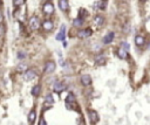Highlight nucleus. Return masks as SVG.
<instances>
[{"label": "nucleus", "mask_w": 150, "mask_h": 125, "mask_svg": "<svg viewBox=\"0 0 150 125\" xmlns=\"http://www.w3.org/2000/svg\"><path fill=\"white\" fill-rule=\"evenodd\" d=\"M29 27L32 30H35L40 27V20L38 16H33L31 20H29Z\"/></svg>", "instance_id": "nucleus-1"}, {"label": "nucleus", "mask_w": 150, "mask_h": 125, "mask_svg": "<svg viewBox=\"0 0 150 125\" xmlns=\"http://www.w3.org/2000/svg\"><path fill=\"white\" fill-rule=\"evenodd\" d=\"M92 29L90 28H86V29H82V30H80L79 32V34H77V36L80 37V39H85V37H88V36H90L92 35Z\"/></svg>", "instance_id": "nucleus-2"}, {"label": "nucleus", "mask_w": 150, "mask_h": 125, "mask_svg": "<svg viewBox=\"0 0 150 125\" xmlns=\"http://www.w3.org/2000/svg\"><path fill=\"white\" fill-rule=\"evenodd\" d=\"M43 11H45V13H47V14H52V13L54 12V6H53V4L49 2V1H46L45 5H43Z\"/></svg>", "instance_id": "nucleus-3"}, {"label": "nucleus", "mask_w": 150, "mask_h": 125, "mask_svg": "<svg viewBox=\"0 0 150 125\" xmlns=\"http://www.w3.org/2000/svg\"><path fill=\"white\" fill-rule=\"evenodd\" d=\"M35 76H36V73H35L34 70H32V69L27 70V71L23 74V78H25L26 81H31V80H33Z\"/></svg>", "instance_id": "nucleus-4"}, {"label": "nucleus", "mask_w": 150, "mask_h": 125, "mask_svg": "<svg viewBox=\"0 0 150 125\" xmlns=\"http://www.w3.org/2000/svg\"><path fill=\"white\" fill-rule=\"evenodd\" d=\"M55 70V63L53 62V61H48L47 63H46V66H45V71L46 73H53Z\"/></svg>", "instance_id": "nucleus-5"}, {"label": "nucleus", "mask_w": 150, "mask_h": 125, "mask_svg": "<svg viewBox=\"0 0 150 125\" xmlns=\"http://www.w3.org/2000/svg\"><path fill=\"white\" fill-rule=\"evenodd\" d=\"M65 36H66V26L62 25L61 30H60L59 34L56 35V40H58V41H63V40H65Z\"/></svg>", "instance_id": "nucleus-6"}, {"label": "nucleus", "mask_w": 150, "mask_h": 125, "mask_svg": "<svg viewBox=\"0 0 150 125\" xmlns=\"http://www.w3.org/2000/svg\"><path fill=\"white\" fill-rule=\"evenodd\" d=\"M88 114H89V118H90L92 123H96V122H99V114H97L96 111H94V110H89Z\"/></svg>", "instance_id": "nucleus-7"}, {"label": "nucleus", "mask_w": 150, "mask_h": 125, "mask_svg": "<svg viewBox=\"0 0 150 125\" xmlns=\"http://www.w3.org/2000/svg\"><path fill=\"white\" fill-rule=\"evenodd\" d=\"M81 82H82V84H83L85 87H88V85L92 83V78H90L89 75H82V76H81Z\"/></svg>", "instance_id": "nucleus-8"}, {"label": "nucleus", "mask_w": 150, "mask_h": 125, "mask_svg": "<svg viewBox=\"0 0 150 125\" xmlns=\"http://www.w3.org/2000/svg\"><path fill=\"white\" fill-rule=\"evenodd\" d=\"M42 28H43L45 30H50V29L53 28V22H52L50 20H45V21L42 22Z\"/></svg>", "instance_id": "nucleus-9"}, {"label": "nucleus", "mask_w": 150, "mask_h": 125, "mask_svg": "<svg viewBox=\"0 0 150 125\" xmlns=\"http://www.w3.org/2000/svg\"><path fill=\"white\" fill-rule=\"evenodd\" d=\"M113 40H114V33H113V32H109V33H108V34L103 37V42H104V43H107V44H108V43H110Z\"/></svg>", "instance_id": "nucleus-10"}, {"label": "nucleus", "mask_w": 150, "mask_h": 125, "mask_svg": "<svg viewBox=\"0 0 150 125\" xmlns=\"http://www.w3.org/2000/svg\"><path fill=\"white\" fill-rule=\"evenodd\" d=\"M68 0H59V7L61 11H67L68 9Z\"/></svg>", "instance_id": "nucleus-11"}, {"label": "nucleus", "mask_w": 150, "mask_h": 125, "mask_svg": "<svg viewBox=\"0 0 150 125\" xmlns=\"http://www.w3.org/2000/svg\"><path fill=\"white\" fill-rule=\"evenodd\" d=\"M144 42H146V39H144L142 35H137V36L135 37V43H136L137 46H143Z\"/></svg>", "instance_id": "nucleus-12"}, {"label": "nucleus", "mask_w": 150, "mask_h": 125, "mask_svg": "<svg viewBox=\"0 0 150 125\" xmlns=\"http://www.w3.org/2000/svg\"><path fill=\"white\" fill-rule=\"evenodd\" d=\"M65 89H66V87H65V84H63V83H60V82H58V83H55V85H54V90H55L56 92L63 91Z\"/></svg>", "instance_id": "nucleus-13"}, {"label": "nucleus", "mask_w": 150, "mask_h": 125, "mask_svg": "<svg viewBox=\"0 0 150 125\" xmlns=\"http://www.w3.org/2000/svg\"><path fill=\"white\" fill-rule=\"evenodd\" d=\"M40 91H41V87L39 84H36V85H34L32 88V95L33 96H39L40 95Z\"/></svg>", "instance_id": "nucleus-14"}, {"label": "nucleus", "mask_w": 150, "mask_h": 125, "mask_svg": "<svg viewBox=\"0 0 150 125\" xmlns=\"http://www.w3.org/2000/svg\"><path fill=\"white\" fill-rule=\"evenodd\" d=\"M45 101H46V102H45V104H46V108L50 107V105L54 103V99H53V96H52V95H47Z\"/></svg>", "instance_id": "nucleus-15"}, {"label": "nucleus", "mask_w": 150, "mask_h": 125, "mask_svg": "<svg viewBox=\"0 0 150 125\" xmlns=\"http://www.w3.org/2000/svg\"><path fill=\"white\" fill-rule=\"evenodd\" d=\"M103 22H104V18H103L102 15H96V16H95V23H96L97 26H102Z\"/></svg>", "instance_id": "nucleus-16"}, {"label": "nucleus", "mask_w": 150, "mask_h": 125, "mask_svg": "<svg viewBox=\"0 0 150 125\" xmlns=\"http://www.w3.org/2000/svg\"><path fill=\"white\" fill-rule=\"evenodd\" d=\"M35 118H36V114H35L34 110H32V111L29 112V115H28V122H29V123H33V122L35 121Z\"/></svg>", "instance_id": "nucleus-17"}, {"label": "nucleus", "mask_w": 150, "mask_h": 125, "mask_svg": "<svg viewBox=\"0 0 150 125\" xmlns=\"http://www.w3.org/2000/svg\"><path fill=\"white\" fill-rule=\"evenodd\" d=\"M117 55H119L121 59H126V57H127V51H126L124 49H122V48H119V49H117Z\"/></svg>", "instance_id": "nucleus-18"}, {"label": "nucleus", "mask_w": 150, "mask_h": 125, "mask_svg": "<svg viewBox=\"0 0 150 125\" xmlns=\"http://www.w3.org/2000/svg\"><path fill=\"white\" fill-rule=\"evenodd\" d=\"M73 23H74V26H75V27H81V26H82V23H83L82 18H77V19H75V20L73 21Z\"/></svg>", "instance_id": "nucleus-19"}, {"label": "nucleus", "mask_w": 150, "mask_h": 125, "mask_svg": "<svg viewBox=\"0 0 150 125\" xmlns=\"http://www.w3.org/2000/svg\"><path fill=\"white\" fill-rule=\"evenodd\" d=\"M96 63H97L99 66L104 64V63H106V57H104V56H100V57H97V59H96Z\"/></svg>", "instance_id": "nucleus-20"}, {"label": "nucleus", "mask_w": 150, "mask_h": 125, "mask_svg": "<svg viewBox=\"0 0 150 125\" xmlns=\"http://www.w3.org/2000/svg\"><path fill=\"white\" fill-rule=\"evenodd\" d=\"M66 102L67 103H75V97H74V95H72V94H69L68 96H67V98H66Z\"/></svg>", "instance_id": "nucleus-21"}, {"label": "nucleus", "mask_w": 150, "mask_h": 125, "mask_svg": "<svg viewBox=\"0 0 150 125\" xmlns=\"http://www.w3.org/2000/svg\"><path fill=\"white\" fill-rule=\"evenodd\" d=\"M129 47H130V46H129V43H128V42H122V43H121V48H122V49H124L126 51L129 49Z\"/></svg>", "instance_id": "nucleus-22"}, {"label": "nucleus", "mask_w": 150, "mask_h": 125, "mask_svg": "<svg viewBox=\"0 0 150 125\" xmlns=\"http://www.w3.org/2000/svg\"><path fill=\"white\" fill-rule=\"evenodd\" d=\"M22 2H23V0H14V1H13V5H14L15 7H19V6L22 5Z\"/></svg>", "instance_id": "nucleus-23"}, {"label": "nucleus", "mask_w": 150, "mask_h": 125, "mask_svg": "<svg viewBox=\"0 0 150 125\" xmlns=\"http://www.w3.org/2000/svg\"><path fill=\"white\" fill-rule=\"evenodd\" d=\"M16 70H18V71H23V70H26V64H19L18 68H16Z\"/></svg>", "instance_id": "nucleus-24"}, {"label": "nucleus", "mask_w": 150, "mask_h": 125, "mask_svg": "<svg viewBox=\"0 0 150 125\" xmlns=\"http://www.w3.org/2000/svg\"><path fill=\"white\" fill-rule=\"evenodd\" d=\"M25 56H26V53H23V51H19V53H18V59H19V60L25 59Z\"/></svg>", "instance_id": "nucleus-25"}, {"label": "nucleus", "mask_w": 150, "mask_h": 125, "mask_svg": "<svg viewBox=\"0 0 150 125\" xmlns=\"http://www.w3.org/2000/svg\"><path fill=\"white\" fill-rule=\"evenodd\" d=\"M87 13H86V9H80V12H79V15H80V18L81 16H85Z\"/></svg>", "instance_id": "nucleus-26"}, {"label": "nucleus", "mask_w": 150, "mask_h": 125, "mask_svg": "<svg viewBox=\"0 0 150 125\" xmlns=\"http://www.w3.org/2000/svg\"><path fill=\"white\" fill-rule=\"evenodd\" d=\"M4 25L2 23H0V35H2V33H4Z\"/></svg>", "instance_id": "nucleus-27"}, {"label": "nucleus", "mask_w": 150, "mask_h": 125, "mask_svg": "<svg viewBox=\"0 0 150 125\" xmlns=\"http://www.w3.org/2000/svg\"><path fill=\"white\" fill-rule=\"evenodd\" d=\"M40 125H47L46 124V122H45V119L41 117V119H40Z\"/></svg>", "instance_id": "nucleus-28"}, {"label": "nucleus", "mask_w": 150, "mask_h": 125, "mask_svg": "<svg viewBox=\"0 0 150 125\" xmlns=\"http://www.w3.org/2000/svg\"><path fill=\"white\" fill-rule=\"evenodd\" d=\"M1 19H2V16H1V14H0V20H1Z\"/></svg>", "instance_id": "nucleus-29"}, {"label": "nucleus", "mask_w": 150, "mask_h": 125, "mask_svg": "<svg viewBox=\"0 0 150 125\" xmlns=\"http://www.w3.org/2000/svg\"><path fill=\"white\" fill-rule=\"evenodd\" d=\"M0 5H1V0H0Z\"/></svg>", "instance_id": "nucleus-30"}, {"label": "nucleus", "mask_w": 150, "mask_h": 125, "mask_svg": "<svg viewBox=\"0 0 150 125\" xmlns=\"http://www.w3.org/2000/svg\"><path fill=\"white\" fill-rule=\"evenodd\" d=\"M142 1H146V0H142Z\"/></svg>", "instance_id": "nucleus-31"}, {"label": "nucleus", "mask_w": 150, "mask_h": 125, "mask_svg": "<svg viewBox=\"0 0 150 125\" xmlns=\"http://www.w3.org/2000/svg\"><path fill=\"white\" fill-rule=\"evenodd\" d=\"M46 1H48V0H46Z\"/></svg>", "instance_id": "nucleus-32"}]
</instances>
